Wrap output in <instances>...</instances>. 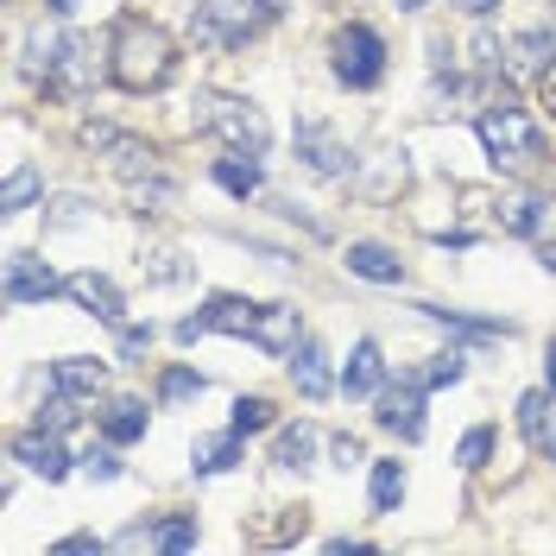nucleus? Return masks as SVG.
I'll return each instance as SVG.
<instances>
[{
	"mask_svg": "<svg viewBox=\"0 0 556 556\" xmlns=\"http://www.w3.org/2000/svg\"><path fill=\"white\" fill-rule=\"evenodd\" d=\"M190 392H203V374H190V367H177V374H165V380H159V399H165V405L190 399Z\"/></svg>",
	"mask_w": 556,
	"mask_h": 556,
	"instance_id": "obj_30",
	"label": "nucleus"
},
{
	"mask_svg": "<svg viewBox=\"0 0 556 556\" xmlns=\"http://www.w3.org/2000/svg\"><path fill=\"white\" fill-rule=\"evenodd\" d=\"M215 184H222L228 197H241V203L247 197H260V159L228 146V159H215Z\"/></svg>",
	"mask_w": 556,
	"mask_h": 556,
	"instance_id": "obj_18",
	"label": "nucleus"
},
{
	"mask_svg": "<svg viewBox=\"0 0 556 556\" xmlns=\"http://www.w3.org/2000/svg\"><path fill=\"white\" fill-rule=\"evenodd\" d=\"M486 455H493V430H468L462 450H455V462H462V468H486Z\"/></svg>",
	"mask_w": 556,
	"mask_h": 556,
	"instance_id": "obj_32",
	"label": "nucleus"
},
{
	"mask_svg": "<svg viewBox=\"0 0 556 556\" xmlns=\"http://www.w3.org/2000/svg\"><path fill=\"white\" fill-rule=\"evenodd\" d=\"M544 222H551V215H544V203H538V197H500V228H513V235H544Z\"/></svg>",
	"mask_w": 556,
	"mask_h": 556,
	"instance_id": "obj_23",
	"label": "nucleus"
},
{
	"mask_svg": "<svg viewBox=\"0 0 556 556\" xmlns=\"http://www.w3.org/2000/svg\"><path fill=\"white\" fill-rule=\"evenodd\" d=\"M538 96H544V108H551V114H556V58H551V70L538 76Z\"/></svg>",
	"mask_w": 556,
	"mask_h": 556,
	"instance_id": "obj_37",
	"label": "nucleus"
},
{
	"mask_svg": "<svg viewBox=\"0 0 556 556\" xmlns=\"http://www.w3.org/2000/svg\"><path fill=\"white\" fill-rule=\"evenodd\" d=\"M544 380H551V392H556V342H551V354H544Z\"/></svg>",
	"mask_w": 556,
	"mask_h": 556,
	"instance_id": "obj_40",
	"label": "nucleus"
},
{
	"mask_svg": "<svg viewBox=\"0 0 556 556\" xmlns=\"http://www.w3.org/2000/svg\"><path fill=\"white\" fill-rule=\"evenodd\" d=\"M51 386L70 392V399H96L108 386V361H89V354H64V361H51Z\"/></svg>",
	"mask_w": 556,
	"mask_h": 556,
	"instance_id": "obj_13",
	"label": "nucleus"
},
{
	"mask_svg": "<svg viewBox=\"0 0 556 556\" xmlns=\"http://www.w3.org/2000/svg\"><path fill=\"white\" fill-rule=\"evenodd\" d=\"M102 437L108 443H139V437H146V405H139V399H108Z\"/></svg>",
	"mask_w": 556,
	"mask_h": 556,
	"instance_id": "obj_19",
	"label": "nucleus"
},
{
	"mask_svg": "<svg viewBox=\"0 0 556 556\" xmlns=\"http://www.w3.org/2000/svg\"><path fill=\"white\" fill-rule=\"evenodd\" d=\"M108 76L127 89V96H152L177 76V38L159 20H121L114 45H108Z\"/></svg>",
	"mask_w": 556,
	"mask_h": 556,
	"instance_id": "obj_1",
	"label": "nucleus"
},
{
	"mask_svg": "<svg viewBox=\"0 0 556 556\" xmlns=\"http://www.w3.org/2000/svg\"><path fill=\"white\" fill-rule=\"evenodd\" d=\"M38 424H45V430H70V424H76V399H70V392H58V386H51V405L38 412Z\"/></svg>",
	"mask_w": 556,
	"mask_h": 556,
	"instance_id": "obj_31",
	"label": "nucleus"
},
{
	"mask_svg": "<svg viewBox=\"0 0 556 556\" xmlns=\"http://www.w3.org/2000/svg\"><path fill=\"white\" fill-rule=\"evenodd\" d=\"M556 58V33L551 26H538V33H519L513 45H506V64H513V76H544Z\"/></svg>",
	"mask_w": 556,
	"mask_h": 556,
	"instance_id": "obj_17",
	"label": "nucleus"
},
{
	"mask_svg": "<svg viewBox=\"0 0 556 556\" xmlns=\"http://www.w3.org/2000/svg\"><path fill=\"white\" fill-rule=\"evenodd\" d=\"M83 146L96 152V159H108L121 177H152L159 172V152L146 146V139H134V134H121V127H108V121H83Z\"/></svg>",
	"mask_w": 556,
	"mask_h": 556,
	"instance_id": "obj_7",
	"label": "nucleus"
},
{
	"mask_svg": "<svg viewBox=\"0 0 556 556\" xmlns=\"http://www.w3.org/2000/svg\"><path fill=\"white\" fill-rule=\"evenodd\" d=\"M235 462H241V430H228V437H203L190 468H197V475H228Z\"/></svg>",
	"mask_w": 556,
	"mask_h": 556,
	"instance_id": "obj_22",
	"label": "nucleus"
},
{
	"mask_svg": "<svg viewBox=\"0 0 556 556\" xmlns=\"http://www.w3.org/2000/svg\"><path fill=\"white\" fill-rule=\"evenodd\" d=\"M121 348H127V354H146V348H152V329H134V323H127V329H121Z\"/></svg>",
	"mask_w": 556,
	"mask_h": 556,
	"instance_id": "obj_35",
	"label": "nucleus"
},
{
	"mask_svg": "<svg viewBox=\"0 0 556 556\" xmlns=\"http://www.w3.org/2000/svg\"><path fill=\"white\" fill-rule=\"evenodd\" d=\"M13 462L26 468V475H38V481H64L70 475V455L64 443H58V430H26V437H13Z\"/></svg>",
	"mask_w": 556,
	"mask_h": 556,
	"instance_id": "obj_11",
	"label": "nucleus"
},
{
	"mask_svg": "<svg viewBox=\"0 0 556 556\" xmlns=\"http://www.w3.org/2000/svg\"><path fill=\"white\" fill-rule=\"evenodd\" d=\"M152 551H197V519H165L152 531Z\"/></svg>",
	"mask_w": 556,
	"mask_h": 556,
	"instance_id": "obj_27",
	"label": "nucleus"
},
{
	"mask_svg": "<svg viewBox=\"0 0 556 556\" xmlns=\"http://www.w3.org/2000/svg\"><path fill=\"white\" fill-rule=\"evenodd\" d=\"M462 374H468V361H462V348H450V354H437V361H430L424 386H455Z\"/></svg>",
	"mask_w": 556,
	"mask_h": 556,
	"instance_id": "obj_29",
	"label": "nucleus"
},
{
	"mask_svg": "<svg viewBox=\"0 0 556 556\" xmlns=\"http://www.w3.org/2000/svg\"><path fill=\"white\" fill-rule=\"evenodd\" d=\"M424 392H430L424 380L380 386V412H374V417H380L386 430H399L405 443H417V437H424Z\"/></svg>",
	"mask_w": 556,
	"mask_h": 556,
	"instance_id": "obj_9",
	"label": "nucleus"
},
{
	"mask_svg": "<svg viewBox=\"0 0 556 556\" xmlns=\"http://www.w3.org/2000/svg\"><path fill=\"white\" fill-rule=\"evenodd\" d=\"M399 500H405V468L399 462H374V506L399 513Z\"/></svg>",
	"mask_w": 556,
	"mask_h": 556,
	"instance_id": "obj_24",
	"label": "nucleus"
},
{
	"mask_svg": "<svg viewBox=\"0 0 556 556\" xmlns=\"http://www.w3.org/2000/svg\"><path fill=\"white\" fill-rule=\"evenodd\" d=\"M462 7H468V13H475V20H486V13H493V7H500V0H462Z\"/></svg>",
	"mask_w": 556,
	"mask_h": 556,
	"instance_id": "obj_39",
	"label": "nucleus"
},
{
	"mask_svg": "<svg viewBox=\"0 0 556 556\" xmlns=\"http://www.w3.org/2000/svg\"><path fill=\"white\" fill-rule=\"evenodd\" d=\"M58 291H70V278H58L45 260H33V253H13L7 260V304H45Z\"/></svg>",
	"mask_w": 556,
	"mask_h": 556,
	"instance_id": "obj_10",
	"label": "nucleus"
},
{
	"mask_svg": "<svg viewBox=\"0 0 556 556\" xmlns=\"http://www.w3.org/2000/svg\"><path fill=\"white\" fill-rule=\"evenodd\" d=\"M291 380H298V392H304V399H329V392H336L329 354H323L316 342H298V348H291Z\"/></svg>",
	"mask_w": 556,
	"mask_h": 556,
	"instance_id": "obj_15",
	"label": "nucleus"
},
{
	"mask_svg": "<svg viewBox=\"0 0 556 556\" xmlns=\"http://www.w3.org/2000/svg\"><path fill=\"white\" fill-rule=\"evenodd\" d=\"M273 13H278L273 0H190V38L235 51V45H247L260 26H273Z\"/></svg>",
	"mask_w": 556,
	"mask_h": 556,
	"instance_id": "obj_2",
	"label": "nucleus"
},
{
	"mask_svg": "<svg viewBox=\"0 0 556 556\" xmlns=\"http://www.w3.org/2000/svg\"><path fill=\"white\" fill-rule=\"evenodd\" d=\"M329 455H336V468H348V462H361V443H354V437H336Z\"/></svg>",
	"mask_w": 556,
	"mask_h": 556,
	"instance_id": "obj_36",
	"label": "nucleus"
},
{
	"mask_svg": "<svg viewBox=\"0 0 556 556\" xmlns=\"http://www.w3.org/2000/svg\"><path fill=\"white\" fill-rule=\"evenodd\" d=\"M83 468H89L96 481H114V475H121V462H114V450H89V455H83Z\"/></svg>",
	"mask_w": 556,
	"mask_h": 556,
	"instance_id": "obj_34",
	"label": "nucleus"
},
{
	"mask_svg": "<svg viewBox=\"0 0 556 556\" xmlns=\"http://www.w3.org/2000/svg\"><path fill=\"white\" fill-rule=\"evenodd\" d=\"M38 190H45V177L33 172V165H26V172H13L7 177V184H0V208H7V215H20V208L33 203Z\"/></svg>",
	"mask_w": 556,
	"mask_h": 556,
	"instance_id": "obj_25",
	"label": "nucleus"
},
{
	"mask_svg": "<svg viewBox=\"0 0 556 556\" xmlns=\"http://www.w3.org/2000/svg\"><path fill=\"white\" fill-rule=\"evenodd\" d=\"M329 51H336V76H342L348 89H374L386 76V38L374 26H342Z\"/></svg>",
	"mask_w": 556,
	"mask_h": 556,
	"instance_id": "obj_5",
	"label": "nucleus"
},
{
	"mask_svg": "<svg viewBox=\"0 0 556 556\" xmlns=\"http://www.w3.org/2000/svg\"><path fill=\"white\" fill-rule=\"evenodd\" d=\"M298 159H304L316 177H348L354 172V152H348V139L336 134L329 121H298Z\"/></svg>",
	"mask_w": 556,
	"mask_h": 556,
	"instance_id": "obj_8",
	"label": "nucleus"
},
{
	"mask_svg": "<svg viewBox=\"0 0 556 556\" xmlns=\"http://www.w3.org/2000/svg\"><path fill=\"white\" fill-rule=\"evenodd\" d=\"M538 450H544V455L556 462V412H551V424H544V443H538Z\"/></svg>",
	"mask_w": 556,
	"mask_h": 556,
	"instance_id": "obj_38",
	"label": "nucleus"
},
{
	"mask_svg": "<svg viewBox=\"0 0 556 556\" xmlns=\"http://www.w3.org/2000/svg\"><path fill=\"white\" fill-rule=\"evenodd\" d=\"M197 127L215 134V139H228L235 152H253V159L273 146L266 114H260L253 102H241V96H203V102H197Z\"/></svg>",
	"mask_w": 556,
	"mask_h": 556,
	"instance_id": "obj_4",
	"label": "nucleus"
},
{
	"mask_svg": "<svg viewBox=\"0 0 556 556\" xmlns=\"http://www.w3.org/2000/svg\"><path fill=\"white\" fill-rule=\"evenodd\" d=\"M481 146L493 152V165H513V172L544 159L538 121H531V114H525L519 102H506V96H500V102H493V108L481 114Z\"/></svg>",
	"mask_w": 556,
	"mask_h": 556,
	"instance_id": "obj_3",
	"label": "nucleus"
},
{
	"mask_svg": "<svg viewBox=\"0 0 556 556\" xmlns=\"http://www.w3.org/2000/svg\"><path fill=\"white\" fill-rule=\"evenodd\" d=\"M348 273L374 278V285H405V260L380 241H348Z\"/></svg>",
	"mask_w": 556,
	"mask_h": 556,
	"instance_id": "obj_14",
	"label": "nucleus"
},
{
	"mask_svg": "<svg viewBox=\"0 0 556 556\" xmlns=\"http://www.w3.org/2000/svg\"><path fill=\"white\" fill-rule=\"evenodd\" d=\"M430 323H450L455 336H475V342H506L513 323H481V316H462V311H443V304H417Z\"/></svg>",
	"mask_w": 556,
	"mask_h": 556,
	"instance_id": "obj_20",
	"label": "nucleus"
},
{
	"mask_svg": "<svg viewBox=\"0 0 556 556\" xmlns=\"http://www.w3.org/2000/svg\"><path fill=\"white\" fill-rule=\"evenodd\" d=\"M311 455H316V424H291V430H278V443H273V462L278 468H311Z\"/></svg>",
	"mask_w": 556,
	"mask_h": 556,
	"instance_id": "obj_21",
	"label": "nucleus"
},
{
	"mask_svg": "<svg viewBox=\"0 0 556 556\" xmlns=\"http://www.w3.org/2000/svg\"><path fill=\"white\" fill-rule=\"evenodd\" d=\"M70 298L89 316H102V323H127V298H121L114 278H102V273H76L70 278Z\"/></svg>",
	"mask_w": 556,
	"mask_h": 556,
	"instance_id": "obj_12",
	"label": "nucleus"
},
{
	"mask_svg": "<svg viewBox=\"0 0 556 556\" xmlns=\"http://www.w3.org/2000/svg\"><path fill=\"white\" fill-rule=\"evenodd\" d=\"M386 386V361H380V342H354L342 367V392L348 399H367V392H380Z\"/></svg>",
	"mask_w": 556,
	"mask_h": 556,
	"instance_id": "obj_16",
	"label": "nucleus"
},
{
	"mask_svg": "<svg viewBox=\"0 0 556 556\" xmlns=\"http://www.w3.org/2000/svg\"><path fill=\"white\" fill-rule=\"evenodd\" d=\"M544 424H551V392H525L519 399V430L531 443H544Z\"/></svg>",
	"mask_w": 556,
	"mask_h": 556,
	"instance_id": "obj_26",
	"label": "nucleus"
},
{
	"mask_svg": "<svg viewBox=\"0 0 556 556\" xmlns=\"http://www.w3.org/2000/svg\"><path fill=\"white\" fill-rule=\"evenodd\" d=\"M76 222H89V203L83 197H64V203L51 208V228H76Z\"/></svg>",
	"mask_w": 556,
	"mask_h": 556,
	"instance_id": "obj_33",
	"label": "nucleus"
},
{
	"mask_svg": "<svg viewBox=\"0 0 556 556\" xmlns=\"http://www.w3.org/2000/svg\"><path fill=\"white\" fill-rule=\"evenodd\" d=\"M102 83V51H96V38H83V33H70L64 38V51H58V64L45 70V96H89Z\"/></svg>",
	"mask_w": 556,
	"mask_h": 556,
	"instance_id": "obj_6",
	"label": "nucleus"
},
{
	"mask_svg": "<svg viewBox=\"0 0 556 556\" xmlns=\"http://www.w3.org/2000/svg\"><path fill=\"white\" fill-rule=\"evenodd\" d=\"M273 424V399H235V430H266Z\"/></svg>",
	"mask_w": 556,
	"mask_h": 556,
	"instance_id": "obj_28",
	"label": "nucleus"
},
{
	"mask_svg": "<svg viewBox=\"0 0 556 556\" xmlns=\"http://www.w3.org/2000/svg\"><path fill=\"white\" fill-rule=\"evenodd\" d=\"M399 7H405V13H412V7H424V0H399Z\"/></svg>",
	"mask_w": 556,
	"mask_h": 556,
	"instance_id": "obj_41",
	"label": "nucleus"
}]
</instances>
